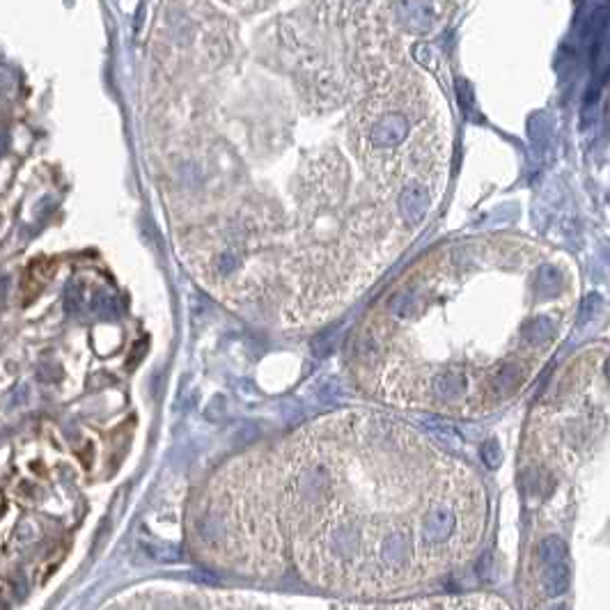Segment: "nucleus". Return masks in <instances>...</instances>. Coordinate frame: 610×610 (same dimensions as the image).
Returning <instances> with one entry per match:
<instances>
[{"instance_id":"f257e3e1","label":"nucleus","mask_w":610,"mask_h":610,"mask_svg":"<svg viewBox=\"0 0 610 610\" xmlns=\"http://www.w3.org/2000/svg\"><path fill=\"white\" fill-rule=\"evenodd\" d=\"M541 585L548 596L565 592L569 585L567 551L558 537H546L541 541Z\"/></svg>"},{"instance_id":"f03ea898","label":"nucleus","mask_w":610,"mask_h":610,"mask_svg":"<svg viewBox=\"0 0 610 610\" xmlns=\"http://www.w3.org/2000/svg\"><path fill=\"white\" fill-rule=\"evenodd\" d=\"M5 152H8V136H5V133H0V156H3Z\"/></svg>"}]
</instances>
